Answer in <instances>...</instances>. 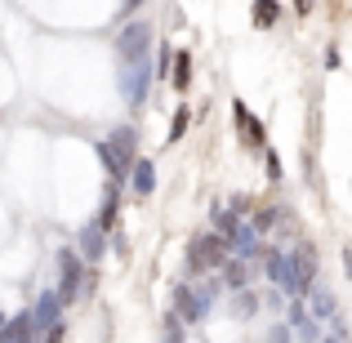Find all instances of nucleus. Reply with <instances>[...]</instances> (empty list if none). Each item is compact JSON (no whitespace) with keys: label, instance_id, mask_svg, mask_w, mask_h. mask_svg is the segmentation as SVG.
<instances>
[{"label":"nucleus","instance_id":"obj_17","mask_svg":"<svg viewBox=\"0 0 352 343\" xmlns=\"http://www.w3.org/2000/svg\"><path fill=\"white\" fill-rule=\"evenodd\" d=\"M219 267H223V281H219V285H228V290H245V285H250V263H232V258H223Z\"/></svg>","mask_w":352,"mask_h":343},{"label":"nucleus","instance_id":"obj_23","mask_svg":"<svg viewBox=\"0 0 352 343\" xmlns=\"http://www.w3.org/2000/svg\"><path fill=\"white\" fill-rule=\"evenodd\" d=\"M188 125H192V112H188V107H179L174 120H170V138H165V143H179V138L188 134Z\"/></svg>","mask_w":352,"mask_h":343},{"label":"nucleus","instance_id":"obj_32","mask_svg":"<svg viewBox=\"0 0 352 343\" xmlns=\"http://www.w3.org/2000/svg\"><path fill=\"white\" fill-rule=\"evenodd\" d=\"M0 326H5V317H0Z\"/></svg>","mask_w":352,"mask_h":343},{"label":"nucleus","instance_id":"obj_31","mask_svg":"<svg viewBox=\"0 0 352 343\" xmlns=\"http://www.w3.org/2000/svg\"><path fill=\"white\" fill-rule=\"evenodd\" d=\"M138 5H143V0H125V14H129V9H138Z\"/></svg>","mask_w":352,"mask_h":343},{"label":"nucleus","instance_id":"obj_27","mask_svg":"<svg viewBox=\"0 0 352 343\" xmlns=\"http://www.w3.org/2000/svg\"><path fill=\"white\" fill-rule=\"evenodd\" d=\"M183 335H188V330H183V321L170 312V321H165V339H183Z\"/></svg>","mask_w":352,"mask_h":343},{"label":"nucleus","instance_id":"obj_21","mask_svg":"<svg viewBox=\"0 0 352 343\" xmlns=\"http://www.w3.org/2000/svg\"><path fill=\"white\" fill-rule=\"evenodd\" d=\"M210 214H214V228H219V236H228V232H232V228L241 223V214H232L228 206H214Z\"/></svg>","mask_w":352,"mask_h":343},{"label":"nucleus","instance_id":"obj_22","mask_svg":"<svg viewBox=\"0 0 352 343\" xmlns=\"http://www.w3.org/2000/svg\"><path fill=\"white\" fill-rule=\"evenodd\" d=\"M192 294H197V299H201V308L210 312V308H214V299H219V281H214V276H206V281H201Z\"/></svg>","mask_w":352,"mask_h":343},{"label":"nucleus","instance_id":"obj_10","mask_svg":"<svg viewBox=\"0 0 352 343\" xmlns=\"http://www.w3.org/2000/svg\"><path fill=\"white\" fill-rule=\"evenodd\" d=\"M54 321H63V303H58V294H41V299H36V308H32V326H36V335H45Z\"/></svg>","mask_w":352,"mask_h":343},{"label":"nucleus","instance_id":"obj_19","mask_svg":"<svg viewBox=\"0 0 352 343\" xmlns=\"http://www.w3.org/2000/svg\"><path fill=\"white\" fill-rule=\"evenodd\" d=\"M170 63H174V89H188V85H192V54L179 49Z\"/></svg>","mask_w":352,"mask_h":343},{"label":"nucleus","instance_id":"obj_30","mask_svg":"<svg viewBox=\"0 0 352 343\" xmlns=\"http://www.w3.org/2000/svg\"><path fill=\"white\" fill-rule=\"evenodd\" d=\"M294 9H299V14H308V9H312V0H294Z\"/></svg>","mask_w":352,"mask_h":343},{"label":"nucleus","instance_id":"obj_20","mask_svg":"<svg viewBox=\"0 0 352 343\" xmlns=\"http://www.w3.org/2000/svg\"><path fill=\"white\" fill-rule=\"evenodd\" d=\"M281 18V5L276 0H254V27H272Z\"/></svg>","mask_w":352,"mask_h":343},{"label":"nucleus","instance_id":"obj_2","mask_svg":"<svg viewBox=\"0 0 352 343\" xmlns=\"http://www.w3.org/2000/svg\"><path fill=\"white\" fill-rule=\"evenodd\" d=\"M125 67H120V94H125L129 107L147 103V80H152V67H147V58L138 54V58H120Z\"/></svg>","mask_w":352,"mask_h":343},{"label":"nucleus","instance_id":"obj_24","mask_svg":"<svg viewBox=\"0 0 352 343\" xmlns=\"http://www.w3.org/2000/svg\"><path fill=\"white\" fill-rule=\"evenodd\" d=\"M116 210H120V201H116V192H107V201H103V214H98V219H94V223H98V228H103V232H107V228H112V223H116Z\"/></svg>","mask_w":352,"mask_h":343},{"label":"nucleus","instance_id":"obj_5","mask_svg":"<svg viewBox=\"0 0 352 343\" xmlns=\"http://www.w3.org/2000/svg\"><path fill=\"white\" fill-rule=\"evenodd\" d=\"M147 45H152V27L147 23H129L125 32L116 36V54L120 58H138V54H147Z\"/></svg>","mask_w":352,"mask_h":343},{"label":"nucleus","instance_id":"obj_9","mask_svg":"<svg viewBox=\"0 0 352 343\" xmlns=\"http://www.w3.org/2000/svg\"><path fill=\"white\" fill-rule=\"evenodd\" d=\"M303 299H308V317H312V321H317V326H321V321H330V317H335V312H339V303H335V294H330V290H326V285H312V290H308V294H303Z\"/></svg>","mask_w":352,"mask_h":343},{"label":"nucleus","instance_id":"obj_11","mask_svg":"<svg viewBox=\"0 0 352 343\" xmlns=\"http://www.w3.org/2000/svg\"><path fill=\"white\" fill-rule=\"evenodd\" d=\"M129 174H134V192L138 197H152L156 192V165L147 161V156H134V161H129Z\"/></svg>","mask_w":352,"mask_h":343},{"label":"nucleus","instance_id":"obj_29","mask_svg":"<svg viewBox=\"0 0 352 343\" xmlns=\"http://www.w3.org/2000/svg\"><path fill=\"white\" fill-rule=\"evenodd\" d=\"M228 210H232V214H241V219H245V214H250V197H236V201H232V206H228Z\"/></svg>","mask_w":352,"mask_h":343},{"label":"nucleus","instance_id":"obj_14","mask_svg":"<svg viewBox=\"0 0 352 343\" xmlns=\"http://www.w3.org/2000/svg\"><path fill=\"white\" fill-rule=\"evenodd\" d=\"M94 152H98V161H103V170H107V179H112V183H120V179L129 174V165H125V161H120V156L112 152V143H107V138H98V143H94Z\"/></svg>","mask_w":352,"mask_h":343},{"label":"nucleus","instance_id":"obj_28","mask_svg":"<svg viewBox=\"0 0 352 343\" xmlns=\"http://www.w3.org/2000/svg\"><path fill=\"white\" fill-rule=\"evenodd\" d=\"M267 156V179H281V161H276V152H263Z\"/></svg>","mask_w":352,"mask_h":343},{"label":"nucleus","instance_id":"obj_12","mask_svg":"<svg viewBox=\"0 0 352 343\" xmlns=\"http://www.w3.org/2000/svg\"><path fill=\"white\" fill-rule=\"evenodd\" d=\"M228 250H236V254L254 258V254H258V232L245 228V223H236L232 232H228Z\"/></svg>","mask_w":352,"mask_h":343},{"label":"nucleus","instance_id":"obj_4","mask_svg":"<svg viewBox=\"0 0 352 343\" xmlns=\"http://www.w3.org/2000/svg\"><path fill=\"white\" fill-rule=\"evenodd\" d=\"M290 258H294V299H303V294L317 285V250H312L308 241H299Z\"/></svg>","mask_w":352,"mask_h":343},{"label":"nucleus","instance_id":"obj_25","mask_svg":"<svg viewBox=\"0 0 352 343\" xmlns=\"http://www.w3.org/2000/svg\"><path fill=\"white\" fill-rule=\"evenodd\" d=\"M267 228H276V206H258L254 210V232H267Z\"/></svg>","mask_w":352,"mask_h":343},{"label":"nucleus","instance_id":"obj_13","mask_svg":"<svg viewBox=\"0 0 352 343\" xmlns=\"http://www.w3.org/2000/svg\"><path fill=\"white\" fill-rule=\"evenodd\" d=\"M103 250H107V232L98 228V223H89L85 232H80V258L94 263V258H103Z\"/></svg>","mask_w":352,"mask_h":343},{"label":"nucleus","instance_id":"obj_1","mask_svg":"<svg viewBox=\"0 0 352 343\" xmlns=\"http://www.w3.org/2000/svg\"><path fill=\"white\" fill-rule=\"evenodd\" d=\"M228 254H232V250H228V236H219V232H201V236L188 245V267H192V272H214Z\"/></svg>","mask_w":352,"mask_h":343},{"label":"nucleus","instance_id":"obj_15","mask_svg":"<svg viewBox=\"0 0 352 343\" xmlns=\"http://www.w3.org/2000/svg\"><path fill=\"white\" fill-rule=\"evenodd\" d=\"M290 335H299V339H317V335H321L317 321L308 317V308H303L299 299H294V308H290Z\"/></svg>","mask_w":352,"mask_h":343},{"label":"nucleus","instance_id":"obj_16","mask_svg":"<svg viewBox=\"0 0 352 343\" xmlns=\"http://www.w3.org/2000/svg\"><path fill=\"white\" fill-rule=\"evenodd\" d=\"M32 335H36L32 312H18L14 321H5V326H0V339H9V343H23V339H32Z\"/></svg>","mask_w":352,"mask_h":343},{"label":"nucleus","instance_id":"obj_26","mask_svg":"<svg viewBox=\"0 0 352 343\" xmlns=\"http://www.w3.org/2000/svg\"><path fill=\"white\" fill-rule=\"evenodd\" d=\"M236 294H241V299H236V312H241V317H250V312L258 308V299H254V294H245V290H236Z\"/></svg>","mask_w":352,"mask_h":343},{"label":"nucleus","instance_id":"obj_7","mask_svg":"<svg viewBox=\"0 0 352 343\" xmlns=\"http://www.w3.org/2000/svg\"><path fill=\"white\" fill-rule=\"evenodd\" d=\"M232 116H236V129L245 134L241 143L254 147V152H263V147H267V134H263V125H258V116H250V112H245V103H232Z\"/></svg>","mask_w":352,"mask_h":343},{"label":"nucleus","instance_id":"obj_18","mask_svg":"<svg viewBox=\"0 0 352 343\" xmlns=\"http://www.w3.org/2000/svg\"><path fill=\"white\" fill-rule=\"evenodd\" d=\"M107 143H112V152H116V156H120V161H125V165L134 161V129H129V125H116Z\"/></svg>","mask_w":352,"mask_h":343},{"label":"nucleus","instance_id":"obj_6","mask_svg":"<svg viewBox=\"0 0 352 343\" xmlns=\"http://www.w3.org/2000/svg\"><path fill=\"white\" fill-rule=\"evenodd\" d=\"M174 317H179L183 326L206 321V308H201V299L192 294V285H174Z\"/></svg>","mask_w":352,"mask_h":343},{"label":"nucleus","instance_id":"obj_8","mask_svg":"<svg viewBox=\"0 0 352 343\" xmlns=\"http://www.w3.org/2000/svg\"><path fill=\"white\" fill-rule=\"evenodd\" d=\"M267 276H272V281L294 299V258H290V254H281V250H267Z\"/></svg>","mask_w":352,"mask_h":343},{"label":"nucleus","instance_id":"obj_3","mask_svg":"<svg viewBox=\"0 0 352 343\" xmlns=\"http://www.w3.org/2000/svg\"><path fill=\"white\" fill-rule=\"evenodd\" d=\"M58 276H63L58 281V303H72L80 290H85V267H80L76 250H67V245L58 250Z\"/></svg>","mask_w":352,"mask_h":343}]
</instances>
